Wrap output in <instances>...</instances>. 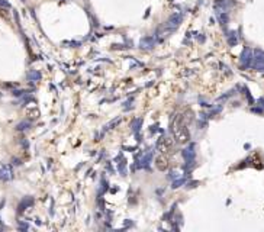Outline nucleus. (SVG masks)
<instances>
[{
    "instance_id": "9b49d317",
    "label": "nucleus",
    "mask_w": 264,
    "mask_h": 232,
    "mask_svg": "<svg viewBox=\"0 0 264 232\" xmlns=\"http://www.w3.org/2000/svg\"><path fill=\"white\" fill-rule=\"evenodd\" d=\"M29 122H22V124H19L17 125V129L19 131H23V129H28V126H29Z\"/></svg>"
},
{
    "instance_id": "f03ea898",
    "label": "nucleus",
    "mask_w": 264,
    "mask_h": 232,
    "mask_svg": "<svg viewBox=\"0 0 264 232\" xmlns=\"http://www.w3.org/2000/svg\"><path fill=\"white\" fill-rule=\"evenodd\" d=\"M182 20H183V13H174V15H171V17L167 20L165 28H167L168 31H174V29L179 28V25L182 23Z\"/></svg>"
},
{
    "instance_id": "6e6552de",
    "label": "nucleus",
    "mask_w": 264,
    "mask_h": 232,
    "mask_svg": "<svg viewBox=\"0 0 264 232\" xmlns=\"http://www.w3.org/2000/svg\"><path fill=\"white\" fill-rule=\"evenodd\" d=\"M152 44H154L152 38H144V39H142V42H141V47H142V48H151V47H152Z\"/></svg>"
},
{
    "instance_id": "f257e3e1",
    "label": "nucleus",
    "mask_w": 264,
    "mask_h": 232,
    "mask_svg": "<svg viewBox=\"0 0 264 232\" xmlns=\"http://www.w3.org/2000/svg\"><path fill=\"white\" fill-rule=\"evenodd\" d=\"M173 133L179 141H187L189 139V132L186 126L182 124V116H177L173 122Z\"/></svg>"
},
{
    "instance_id": "39448f33",
    "label": "nucleus",
    "mask_w": 264,
    "mask_h": 232,
    "mask_svg": "<svg viewBox=\"0 0 264 232\" xmlns=\"http://www.w3.org/2000/svg\"><path fill=\"white\" fill-rule=\"evenodd\" d=\"M195 147L193 145H190L189 148H186L184 151H183V157H184V160L187 161V163H192L193 160H195Z\"/></svg>"
},
{
    "instance_id": "423d86ee",
    "label": "nucleus",
    "mask_w": 264,
    "mask_h": 232,
    "mask_svg": "<svg viewBox=\"0 0 264 232\" xmlns=\"http://www.w3.org/2000/svg\"><path fill=\"white\" fill-rule=\"evenodd\" d=\"M0 179L2 180H10L12 179V170H10V167L6 166L0 170Z\"/></svg>"
},
{
    "instance_id": "0eeeda50",
    "label": "nucleus",
    "mask_w": 264,
    "mask_h": 232,
    "mask_svg": "<svg viewBox=\"0 0 264 232\" xmlns=\"http://www.w3.org/2000/svg\"><path fill=\"white\" fill-rule=\"evenodd\" d=\"M250 55H251V51L244 50V54H242V57H241V63H242L244 66H248V63H250Z\"/></svg>"
},
{
    "instance_id": "1a4fd4ad",
    "label": "nucleus",
    "mask_w": 264,
    "mask_h": 232,
    "mask_svg": "<svg viewBox=\"0 0 264 232\" xmlns=\"http://www.w3.org/2000/svg\"><path fill=\"white\" fill-rule=\"evenodd\" d=\"M28 78L32 80V81H38V80L41 78V73H38V71H31V73L28 74Z\"/></svg>"
},
{
    "instance_id": "20e7f679",
    "label": "nucleus",
    "mask_w": 264,
    "mask_h": 232,
    "mask_svg": "<svg viewBox=\"0 0 264 232\" xmlns=\"http://www.w3.org/2000/svg\"><path fill=\"white\" fill-rule=\"evenodd\" d=\"M171 145H173V141L170 139V138H163L160 144H158V148L161 152H165V151H168V149L171 148Z\"/></svg>"
},
{
    "instance_id": "9d476101",
    "label": "nucleus",
    "mask_w": 264,
    "mask_h": 232,
    "mask_svg": "<svg viewBox=\"0 0 264 232\" xmlns=\"http://www.w3.org/2000/svg\"><path fill=\"white\" fill-rule=\"evenodd\" d=\"M157 167H158V170H161V171L167 168V163H165L164 158H158L157 160Z\"/></svg>"
},
{
    "instance_id": "7ed1b4c3",
    "label": "nucleus",
    "mask_w": 264,
    "mask_h": 232,
    "mask_svg": "<svg viewBox=\"0 0 264 232\" xmlns=\"http://www.w3.org/2000/svg\"><path fill=\"white\" fill-rule=\"evenodd\" d=\"M254 67L263 70L264 68V52L263 51H256V57H254Z\"/></svg>"
}]
</instances>
